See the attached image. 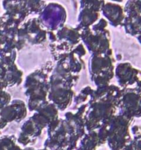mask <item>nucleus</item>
Wrapping results in <instances>:
<instances>
[{"instance_id": "f257e3e1", "label": "nucleus", "mask_w": 141, "mask_h": 150, "mask_svg": "<svg viewBox=\"0 0 141 150\" xmlns=\"http://www.w3.org/2000/svg\"><path fill=\"white\" fill-rule=\"evenodd\" d=\"M114 62L111 49L106 53L93 54L90 60V74L98 88L110 84L115 74Z\"/></svg>"}, {"instance_id": "f03ea898", "label": "nucleus", "mask_w": 141, "mask_h": 150, "mask_svg": "<svg viewBox=\"0 0 141 150\" xmlns=\"http://www.w3.org/2000/svg\"><path fill=\"white\" fill-rule=\"evenodd\" d=\"M133 118L119 114L112 118L109 124L107 143L111 150H124L132 141L129 126Z\"/></svg>"}, {"instance_id": "7ed1b4c3", "label": "nucleus", "mask_w": 141, "mask_h": 150, "mask_svg": "<svg viewBox=\"0 0 141 150\" xmlns=\"http://www.w3.org/2000/svg\"><path fill=\"white\" fill-rule=\"evenodd\" d=\"M117 107L107 101H97L89 103L87 114L85 116V124L88 131L100 128L104 122H109L116 116Z\"/></svg>"}, {"instance_id": "20e7f679", "label": "nucleus", "mask_w": 141, "mask_h": 150, "mask_svg": "<svg viewBox=\"0 0 141 150\" xmlns=\"http://www.w3.org/2000/svg\"><path fill=\"white\" fill-rule=\"evenodd\" d=\"M81 39L93 54L106 53L110 49V35L108 30L93 31L90 28L81 30Z\"/></svg>"}, {"instance_id": "39448f33", "label": "nucleus", "mask_w": 141, "mask_h": 150, "mask_svg": "<svg viewBox=\"0 0 141 150\" xmlns=\"http://www.w3.org/2000/svg\"><path fill=\"white\" fill-rule=\"evenodd\" d=\"M118 108L119 114L129 117H141V95L135 88H123V95Z\"/></svg>"}, {"instance_id": "423d86ee", "label": "nucleus", "mask_w": 141, "mask_h": 150, "mask_svg": "<svg viewBox=\"0 0 141 150\" xmlns=\"http://www.w3.org/2000/svg\"><path fill=\"white\" fill-rule=\"evenodd\" d=\"M66 18V11L63 7L56 4H49L41 14L39 20L47 29L54 31L63 27Z\"/></svg>"}, {"instance_id": "0eeeda50", "label": "nucleus", "mask_w": 141, "mask_h": 150, "mask_svg": "<svg viewBox=\"0 0 141 150\" xmlns=\"http://www.w3.org/2000/svg\"><path fill=\"white\" fill-rule=\"evenodd\" d=\"M115 74L121 88H129L140 80L141 71L129 63H121L115 69Z\"/></svg>"}, {"instance_id": "6e6552de", "label": "nucleus", "mask_w": 141, "mask_h": 150, "mask_svg": "<svg viewBox=\"0 0 141 150\" xmlns=\"http://www.w3.org/2000/svg\"><path fill=\"white\" fill-rule=\"evenodd\" d=\"M27 108L24 102L20 99L12 100L10 104L0 110V115L8 123L20 122L25 119Z\"/></svg>"}, {"instance_id": "1a4fd4ad", "label": "nucleus", "mask_w": 141, "mask_h": 150, "mask_svg": "<svg viewBox=\"0 0 141 150\" xmlns=\"http://www.w3.org/2000/svg\"><path fill=\"white\" fill-rule=\"evenodd\" d=\"M74 91L71 88L63 87L50 88L48 97L60 110H64L71 102Z\"/></svg>"}, {"instance_id": "9d476101", "label": "nucleus", "mask_w": 141, "mask_h": 150, "mask_svg": "<svg viewBox=\"0 0 141 150\" xmlns=\"http://www.w3.org/2000/svg\"><path fill=\"white\" fill-rule=\"evenodd\" d=\"M102 12L113 27H118L123 26L126 14L124 8L121 6L116 4L107 3L103 6Z\"/></svg>"}, {"instance_id": "9b49d317", "label": "nucleus", "mask_w": 141, "mask_h": 150, "mask_svg": "<svg viewBox=\"0 0 141 150\" xmlns=\"http://www.w3.org/2000/svg\"><path fill=\"white\" fill-rule=\"evenodd\" d=\"M23 72L20 70L16 63L8 65L4 78L8 83V87L19 86L22 83Z\"/></svg>"}, {"instance_id": "f8f14e48", "label": "nucleus", "mask_w": 141, "mask_h": 150, "mask_svg": "<svg viewBox=\"0 0 141 150\" xmlns=\"http://www.w3.org/2000/svg\"><path fill=\"white\" fill-rule=\"evenodd\" d=\"M99 16V12L87 9V8H84L82 11L80 17H79L80 24L77 29L80 31V30H85V29L90 28V26L93 25L95 21H97Z\"/></svg>"}, {"instance_id": "ddd939ff", "label": "nucleus", "mask_w": 141, "mask_h": 150, "mask_svg": "<svg viewBox=\"0 0 141 150\" xmlns=\"http://www.w3.org/2000/svg\"><path fill=\"white\" fill-rule=\"evenodd\" d=\"M123 26L128 34L133 36L141 35V14L135 16H126Z\"/></svg>"}, {"instance_id": "4468645a", "label": "nucleus", "mask_w": 141, "mask_h": 150, "mask_svg": "<svg viewBox=\"0 0 141 150\" xmlns=\"http://www.w3.org/2000/svg\"><path fill=\"white\" fill-rule=\"evenodd\" d=\"M98 145L99 138L97 133L94 131H90L89 134L84 135L79 150H96Z\"/></svg>"}, {"instance_id": "2eb2a0df", "label": "nucleus", "mask_w": 141, "mask_h": 150, "mask_svg": "<svg viewBox=\"0 0 141 150\" xmlns=\"http://www.w3.org/2000/svg\"><path fill=\"white\" fill-rule=\"evenodd\" d=\"M126 16L132 17L141 14V0H130L124 8Z\"/></svg>"}, {"instance_id": "dca6fc26", "label": "nucleus", "mask_w": 141, "mask_h": 150, "mask_svg": "<svg viewBox=\"0 0 141 150\" xmlns=\"http://www.w3.org/2000/svg\"><path fill=\"white\" fill-rule=\"evenodd\" d=\"M16 142L17 138L13 135L0 137V150H12Z\"/></svg>"}, {"instance_id": "f3484780", "label": "nucleus", "mask_w": 141, "mask_h": 150, "mask_svg": "<svg viewBox=\"0 0 141 150\" xmlns=\"http://www.w3.org/2000/svg\"><path fill=\"white\" fill-rule=\"evenodd\" d=\"M135 138L132 139L124 150H141V133L134 132Z\"/></svg>"}, {"instance_id": "a211bd4d", "label": "nucleus", "mask_w": 141, "mask_h": 150, "mask_svg": "<svg viewBox=\"0 0 141 150\" xmlns=\"http://www.w3.org/2000/svg\"><path fill=\"white\" fill-rule=\"evenodd\" d=\"M93 89H92L90 86H87L85 88L83 89L80 94L75 98V103L80 104L82 102H84L85 101L87 100V96H90L92 93L93 92Z\"/></svg>"}, {"instance_id": "6ab92c4d", "label": "nucleus", "mask_w": 141, "mask_h": 150, "mask_svg": "<svg viewBox=\"0 0 141 150\" xmlns=\"http://www.w3.org/2000/svg\"><path fill=\"white\" fill-rule=\"evenodd\" d=\"M11 101H12L11 96L8 92H7L6 91H0V110L10 104Z\"/></svg>"}, {"instance_id": "aec40b11", "label": "nucleus", "mask_w": 141, "mask_h": 150, "mask_svg": "<svg viewBox=\"0 0 141 150\" xmlns=\"http://www.w3.org/2000/svg\"><path fill=\"white\" fill-rule=\"evenodd\" d=\"M7 88H8L7 81L5 80V78L0 77V91H5V89H6Z\"/></svg>"}, {"instance_id": "412c9836", "label": "nucleus", "mask_w": 141, "mask_h": 150, "mask_svg": "<svg viewBox=\"0 0 141 150\" xmlns=\"http://www.w3.org/2000/svg\"><path fill=\"white\" fill-rule=\"evenodd\" d=\"M8 122H7L1 116V115H0V131L2 130V129H5L7 127V125H8Z\"/></svg>"}, {"instance_id": "4be33fe9", "label": "nucleus", "mask_w": 141, "mask_h": 150, "mask_svg": "<svg viewBox=\"0 0 141 150\" xmlns=\"http://www.w3.org/2000/svg\"><path fill=\"white\" fill-rule=\"evenodd\" d=\"M7 41V37L2 33H0V49L2 48Z\"/></svg>"}, {"instance_id": "5701e85b", "label": "nucleus", "mask_w": 141, "mask_h": 150, "mask_svg": "<svg viewBox=\"0 0 141 150\" xmlns=\"http://www.w3.org/2000/svg\"><path fill=\"white\" fill-rule=\"evenodd\" d=\"M135 88V90L137 91V92L141 95V79L137 82V83L136 88Z\"/></svg>"}, {"instance_id": "b1692460", "label": "nucleus", "mask_w": 141, "mask_h": 150, "mask_svg": "<svg viewBox=\"0 0 141 150\" xmlns=\"http://www.w3.org/2000/svg\"><path fill=\"white\" fill-rule=\"evenodd\" d=\"M137 38L138 41H139V42L140 43V44H141V35L137 36Z\"/></svg>"}, {"instance_id": "393cba45", "label": "nucleus", "mask_w": 141, "mask_h": 150, "mask_svg": "<svg viewBox=\"0 0 141 150\" xmlns=\"http://www.w3.org/2000/svg\"><path fill=\"white\" fill-rule=\"evenodd\" d=\"M42 150H48V149H42Z\"/></svg>"}, {"instance_id": "a878e982", "label": "nucleus", "mask_w": 141, "mask_h": 150, "mask_svg": "<svg viewBox=\"0 0 141 150\" xmlns=\"http://www.w3.org/2000/svg\"><path fill=\"white\" fill-rule=\"evenodd\" d=\"M0 134H1V133H0Z\"/></svg>"}]
</instances>
